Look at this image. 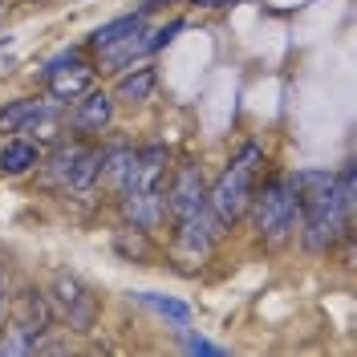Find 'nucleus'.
<instances>
[{"label":"nucleus","mask_w":357,"mask_h":357,"mask_svg":"<svg viewBox=\"0 0 357 357\" xmlns=\"http://www.w3.org/2000/svg\"><path fill=\"white\" fill-rule=\"evenodd\" d=\"M167 215L175 220V248L191 260H203L215 240H220L223 227L207 203V183H203L199 167H178L171 175V187H167Z\"/></svg>","instance_id":"1"},{"label":"nucleus","mask_w":357,"mask_h":357,"mask_svg":"<svg viewBox=\"0 0 357 357\" xmlns=\"http://www.w3.org/2000/svg\"><path fill=\"white\" fill-rule=\"evenodd\" d=\"M292 183L301 191V220H296L301 244H305V252H329L354 227L349 211L341 207L333 171H296Z\"/></svg>","instance_id":"2"},{"label":"nucleus","mask_w":357,"mask_h":357,"mask_svg":"<svg viewBox=\"0 0 357 357\" xmlns=\"http://www.w3.org/2000/svg\"><path fill=\"white\" fill-rule=\"evenodd\" d=\"M260 167H264V146L260 142H244L231 155V162L220 171V178L207 187V203H211V211H215V220L223 227L244 220L252 191H256V178H260Z\"/></svg>","instance_id":"3"},{"label":"nucleus","mask_w":357,"mask_h":357,"mask_svg":"<svg viewBox=\"0 0 357 357\" xmlns=\"http://www.w3.org/2000/svg\"><path fill=\"white\" fill-rule=\"evenodd\" d=\"M244 215H252V231L264 244H289L296 236V220H301V191H296L292 175H276L272 183H264V191H252Z\"/></svg>","instance_id":"4"},{"label":"nucleus","mask_w":357,"mask_h":357,"mask_svg":"<svg viewBox=\"0 0 357 357\" xmlns=\"http://www.w3.org/2000/svg\"><path fill=\"white\" fill-rule=\"evenodd\" d=\"M98 162H102V146H89L86 138L57 142V151L41 158L45 183L57 187L61 195H86L98 187Z\"/></svg>","instance_id":"5"},{"label":"nucleus","mask_w":357,"mask_h":357,"mask_svg":"<svg viewBox=\"0 0 357 357\" xmlns=\"http://www.w3.org/2000/svg\"><path fill=\"white\" fill-rule=\"evenodd\" d=\"M49 301H53V312L73 333H93V325L102 317V296L89 289L77 272H57L53 284H49Z\"/></svg>","instance_id":"6"},{"label":"nucleus","mask_w":357,"mask_h":357,"mask_svg":"<svg viewBox=\"0 0 357 357\" xmlns=\"http://www.w3.org/2000/svg\"><path fill=\"white\" fill-rule=\"evenodd\" d=\"M110 122H114V93L93 89V86L82 98H73V110L66 114V126L77 138H93V134L110 130Z\"/></svg>","instance_id":"7"},{"label":"nucleus","mask_w":357,"mask_h":357,"mask_svg":"<svg viewBox=\"0 0 357 357\" xmlns=\"http://www.w3.org/2000/svg\"><path fill=\"white\" fill-rule=\"evenodd\" d=\"M61 118V102L53 98H17L0 106V134H29Z\"/></svg>","instance_id":"8"},{"label":"nucleus","mask_w":357,"mask_h":357,"mask_svg":"<svg viewBox=\"0 0 357 357\" xmlns=\"http://www.w3.org/2000/svg\"><path fill=\"white\" fill-rule=\"evenodd\" d=\"M8 309H13L8 321H17L24 333L37 337V345H41L45 337L53 333V325H57L53 301H49V292H41V289H21L17 296H8Z\"/></svg>","instance_id":"9"},{"label":"nucleus","mask_w":357,"mask_h":357,"mask_svg":"<svg viewBox=\"0 0 357 357\" xmlns=\"http://www.w3.org/2000/svg\"><path fill=\"white\" fill-rule=\"evenodd\" d=\"M118 211L126 227H138V231H158L167 223V195L162 187H151V191H130V195H118Z\"/></svg>","instance_id":"10"},{"label":"nucleus","mask_w":357,"mask_h":357,"mask_svg":"<svg viewBox=\"0 0 357 357\" xmlns=\"http://www.w3.org/2000/svg\"><path fill=\"white\" fill-rule=\"evenodd\" d=\"M93 73H98V69L89 66L86 57H77V61H69V66L45 73L49 98H53V102H73V98H82V93L93 86Z\"/></svg>","instance_id":"11"},{"label":"nucleus","mask_w":357,"mask_h":357,"mask_svg":"<svg viewBox=\"0 0 357 357\" xmlns=\"http://www.w3.org/2000/svg\"><path fill=\"white\" fill-rule=\"evenodd\" d=\"M146 17L151 13H142V8H134V13H122V17H114V21H106V24H98L93 33L86 37V49H110V45H118V41H126L130 33H138V29H146Z\"/></svg>","instance_id":"12"},{"label":"nucleus","mask_w":357,"mask_h":357,"mask_svg":"<svg viewBox=\"0 0 357 357\" xmlns=\"http://www.w3.org/2000/svg\"><path fill=\"white\" fill-rule=\"evenodd\" d=\"M158 86V69L146 66V61H138V66L122 69L118 73V82H114V98L118 102H146Z\"/></svg>","instance_id":"13"},{"label":"nucleus","mask_w":357,"mask_h":357,"mask_svg":"<svg viewBox=\"0 0 357 357\" xmlns=\"http://www.w3.org/2000/svg\"><path fill=\"white\" fill-rule=\"evenodd\" d=\"M41 146L33 138H8L0 146V175L17 178V175H29L33 167H41Z\"/></svg>","instance_id":"14"},{"label":"nucleus","mask_w":357,"mask_h":357,"mask_svg":"<svg viewBox=\"0 0 357 357\" xmlns=\"http://www.w3.org/2000/svg\"><path fill=\"white\" fill-rule=\"evenodd\" d=\"M134 301L138 305H146V309H155L162 321H171L175 329H187L191 321H195V312L187 301H178V296H167V292H134Z\"/></svg>","instance_id":"15"},{"label":"nucleus","mask_w":357,"mask_h":357,"mask_svg":"<svg viewBox=\"0 0 357 357\" xmlns=\"http://www.w3.org/2000/svg\"><path fill=\"white\" fill-rule=\"evenodd\" d=\"M37 354V337L24 333L17 321H4L0 329V357H33Z\"/></svg>","instance_id":"16"},{"label":"nucleus","mask_w":357,"mask_h":357,"mask_svg":"<svg viewBox=\"0 0 357 357\" xmlns=\"http://www.w3.org/2000/svg\"><path fill=\"white\" fill-rule=\"evenodd\" d=\"M114 248H118L126 260H146V256H151V240H146V231H138V227L118 231V236H114Z\"/></svg>","instance_id":"17"},{"label":"nucleus","mask_w":357,"mask_h":357,"mask_svg":"<svg viewBox=\"0 0 357 357\" xmlns=\"http://www.w3.org/2000/svg\"><path fill=\"white\" fill-rule=\"evenodd\" d=\"M183 349H187V354H195V357H223V354H227L223 345L207 341L203 333H191V325L183 329Z\"/></svg>","instance_id":"18"},{"label":"nucleus","mask_w":357,"mask_h":357,"mask_svg":"<svg viewBox=\"0 0 357 357\" xmlns=\"http://www.w3.org/2000/svg\"><path fill=\"white\" fill-rule=\"evenodd\" d=\"M187 29V21L183 17H171L167 24H158V29H151V53H158V49H167V45L175 41L178 33Z\"/></svg>","instance_id":"19"},{"label":"nucleus","mask_w":357,"mask_h":357,"mask_svg":"<svg viewBox=\"0 0 357 357\" xmlns=\"http://www.w3.org/2000/svg\"><path fill=\"white\" fill-rule=\"evenodd\" d=\"M191 8H231V4H240V0H187Z\"/></svg>","instance_id":"20"},{"label":"nucleus","mask_w":357,"mask_h":357,"mask_svg":"<svg viewBox=\"0 0 357 357\" xmlns=\"http://www.w3.org/2000/svg\"><path fill=\"white\" fill-rule=\"evenodd\" d=\"M4 312H8V276L0 268V321H4Z\"/></svg>","instance_id":"21"},{"label":"nucleus","mask_w":357,"mask_h":357,"mask_svg":"<svg viewBox=\"0 0 357 357\" xmlns=\"http://www.w3.org/2000/svg\"><path fill=\"white\" fill-rule=\"evenodd\" d=\"M162 4H175V0H142V13H158Z\"/></svg>","instance_id":"22"},{"label":"nucleus","mask_w":357,"mask_h":357,"mask_svg":"<svg viewBox=\"0 0 357 357\" xmlns=\"http://www.w3.org/2000/svg\"><path fill=\"white\" fill-rule=\"evenodd\" d=\"M8 45H13V37H8V33H4V37H0V49H8Z\"/></svg>","instance_id":"23"},{"label":"nucleus","mask_w":357,"mask_h":357,"mask_svg":"<svg viewBox=\"0 0 357 357\" xmlns=\"http://www.w3.org/2000/svg\"><path fill=\"white\" fill-rule=\"evenodd\" d=\"M0 17H4V0H0Z\"/></svg>","instance_id":"24"},{"label":"nucleus","mask_w":357,"mask_h":357,"mask_svg":"<svg viewBox=\"0 0 357 357\" xmlns=\"http://www.w3.org/2000/svg\"><path fill=\"white\" fill-rule=\"evenodd\" d=\"M24 4H37V0H24Z\"/></svg>","instance_id":"25"}]
</instances>
